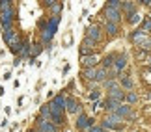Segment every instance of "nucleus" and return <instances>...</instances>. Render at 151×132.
I'll list each match as a JSON object with an SVG mask.
<instances>
[{"label": "nucleus", "mask_w": 151, "mask_h": 132, "mask_svg": "<svg viewBox=\"0 0 151 132\" xmlns=\"http://www.w3.org/2000/svg\"><path fill=\"white\" fill-rule=\"evenodd\" d=\"M63 104H65V99H63V97H56V99H54V104H50V106L58 110V108H63Z\"/></svg>", "instance_id": "f257e3e1"}, {"label": "nucleus", "mask_w": 151, "mask_h": 132, "mask_svg": "<svg viewBox=\"0 0 151 132\" xmlns=\"http://www.w3.org/2000/svg\"><path fill=\"white\" fill-rule=\"evenodd\" d=\"M9 8H11L9 2H6V0H4V2H0V9H2V11H9Z\"/></svg>", "instance_id": "f03ea898"}, {"label": "nucleus", "mask_w": 151, "mask_h": 132, "mask_svg": "<svg viewBox=\"0 0 151 132\" xmlns=\"http://www.w3.org/2000/svg\"><path fill=\"white\" fill-rule=\"evenodd\" d=\"M108 19H112V21H118V11H114V9H108Z\"/></svg>", "instance_id": "7ed1b4c3"}, {"label": "nucleus", "mask_w": 151, "mask_h": 132, "mask_svg": "<svg viewBox=\"0 0 151 132\" xmlns=\"http://www.w3.org/2000/svg\"><path fill=\"white\" fill-rule=\"evenodd\" d=\"M86 125H90V121H88L84 116H80V119H78V127H86Z\"/></svg>", "instance_id": "20e7f679"}, {"label": "nucleus", "mask_w": 151, "mask_h": 132, "mask_svg": "<svg viewBox=\"0 0 151 132\" xmlns=\"http://www.w3.org/2000/svg\"><path fill=\"white\" fill-rule=\"evenodd\" d=\"M90 36L91 37H99V28H91V30H90Z\"/></svg>", "instance_id": "39448f33"}, {"label": "nucleus", "mask_w": 151, "mask_h": 132, "mask_svg": "<svg viewBox=\"0 0 151 132\" xmlns=\"http://www.w3.org/2000/svg\"><path fill=\"white\" fill-rule=\"evenodd\" d=\"M69 112H77V102L69 101Z\"/></svg>", "instance_id": "423d86ee"}, {"label": "nucleus", "mask_w": 151, "mask_h": 132, "mask_svg": "<svg viewBox=\"0 0 151 132\" xmlns=\"http://www.w3.org/2000/svg\"><path fill=\"white\" fill-rule=\"evenodd\" d=\"M39 52H41V45H34V49H32V54H39Z\"/></svg>", "instance_id": "0eeeda50"}, {"label": "nucleus", "mask_w": 151, "mask_h": 132, "mask_svg": "<svg viewBox=\"0 0 151 132\" xmlns=\"http://www.w3.org/2000/svg\"><path fill=\"white\" fill-rule=\"evenodd\" d=\"M95 61H97L95 58H88V60H86V61H84V64H86V65H93V64H95Z\"/></svg>", "instance_id": "6e6552de"}, {"label": "nucleus", "mask_w": 151, "mask_h": 132, "mask_svg": "<svg viewBox=\"0 0 151 132\" xmlns=\"http://www.w3.org/2000/svg\"><path fill=\"white\" fill-rule=\"evenodd\" d=\"M108 32L110 34H116V26L114 24H108Z\"/></svg>", "instance_id": "1a4fd4ad"}, {"label": "nucleus", "mask_w": 151, "mask_h": 132, "mask_svg": "<svg viewBox=\"0 0 151 132\" xmlns=\"http://www.w3.org/2000/svg\"><path fill=\"white\" fill-rule=\"evenodd\" d=\"M91 132H103V130H99V128H91Z\"/></svg>", "instance_id": "9d476101"}]
</instances>
